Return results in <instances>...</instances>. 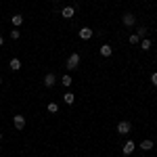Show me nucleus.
Masks as SVG:
<instances>
[{
    "label": "nucleus",
    "instance_id": "obj_1",
    "mask_svg": "<svg viewBox=\"0 0 157 157\" xmlns=\"http://www.w3.org/2000/svg\"><path fill=\"white\" fill-rule=\"evenodd\" d=\"M78 65H80V55H78V52H73L71 57L67 59V69H75Z\"/></svg>",
    "mask_w": 157,
    "mask_h": 157
},
{
    "label": "nucleus",
    "instance_id": "obj_2",
    "mask_svg": "<svg viewBox=\"0 0 157 157\" xmlns=\"http://www.w3.org/2000/svg\"><path fill=\"white\" fill-rule=\"evenodd\" d=\"M121 21L124 25H128V27H132L136 23V17H134V13H124V17H121Z\"/></svg>",
    "mask_w": 157,
    "mask_h": 157
},
{
    "label": "nucleus",
    "instance_id": "obj_3",
    "mask_svg": "<svg viewBox=\"0 0 157 157\" xmlns=\"http://www.w3.org/2000/svg\"><path fill=\"white\" fill-rule=\"evenodd\" d=\"M132 130V124L130 121H120L117 124V134H128Z\"/></svg>",
    "mask_w": 157,
    "mask_h": 157
},
{
    "label": "nucleus",
    "instance_id": "obj_4",
    "mask_svg": "<svg viewBox=\"0 0 157 157\" xmlns=\"http://www.w3.org/2000/svg\"><path fill=\"white\" fill-rule=\"evenodd\" d=\"M13 124H15V128H17V130H23V128H25V117L17 113V115L13 117Z\"/></svg>",
    "mask_w": 157,
    "mask_h": 157
},
{
    "label": "nucleus",
    "instance_id": "obj_5",
    "mask_svg": "<svg viewBox=\"0 0 157 157\" xmlns=\"http://www.w3.org/2000/svg\"><path fill=\"white\" fill-rule=\"evenodd\" d=\"M55 84H57V75H55V73H46V75H44V86H46V88H52Z\"/></svg>",
    "mask_w": 157,
    "mask_h": 157
},
{
    "label": "nucleus",
    "instance_id": "obj_6",
    "mask_svg": "<svg viewBox=\"0 0 157 157\" xmlns=\"http://www.w3.org/2000/svg\"><path fill=\"white\" fill-rule=\"evenodd\" d=\"M78 36L82 38V40H90V38H92V29H90V27H82V29L78 32Z\"/></svg>",
    "mask_w": 157,
    "mask_h": 157
},
{
    "label": "nucleus",
    "instance_id": "obj_7",
    "mask_svg": "<svg viewBox=\"0 0 157 157\" xmlns=\"http://www.w3.org/2000/svg\"><path fill=\"white\" fill-rule=\"evenodd\" d=\"M61 15H63L65 19H71L73 15H75V6H65V9L61 11Z\"/></svg>",
    "mask_w": 157,
    "mask_h": 157
},
{
    "label": "nucleus",
    "instance_id": "obj_8",
    "mask_svg": "<svg viewBox=\"0 0 157 157\" xmlns=\"http://www.w3.org/2000/svg\"><path fill=\"white\" fill-rule=\"evenodd\" d=\"M121 151H124V155H130L134 151V140H126V145L121 147Z\"/></svg>",
    "mask_w": 157,
    "mask_h": 157
},
{
    "label": "nucleus",
    "instance_id": "obj_9",
    "mask_svg": "<svg viewBox=\"0 0 157 157\" xmlns=\"http://www.w3.org/2000/svg\"><path fill=\"white\" fill-rule=\"evenodd\" d=\"M13 25H15V27H19V25L23 23V15H21V13H17V15H13Z\"/></svg>",
    "mask_w": 157,
    "mask_h": 157
},
{
    "label": "nucleus",
    "instance_id": "obj_10",
    "mask_svg": "<svg viewBox=\"0 0 157 157\" xmlns=\"http://www.w3.org/2000/svg\"><path fill=\"white\" fill-rule=\"evenodd\" d=\"M9 67H11L13 71H19V69H21V61H19V59H11Z\"/></svg>",
    "mask_w": 157,
    "mask_h": 157
},
{
    "label": "nucleus",
    "instance_id": "obj_11",
    "mask_svg": "<svg viewBox=\"0 0 157 157\" xmlns=\"http://www.w3.org/2000/svg\"><path fill=\"white\" fill-rule=\"evenodd\" d=\"M111 52H113V48H111L109 44H103V46H101V55H103V57H111Z\"/></svg>",
    "mask_w": 157,
    "mask_h": 157
},
{
    "label": "nucleus",
    "instance_id": "obj_12",
    "mask_svg": "<svg viewBox=\"0 0 157 157\" xmlns=\"http://www.w3.org/2000/svg\"><path fill=\"white\" fill-rule=\"evenodd\" d=\"M71 75H67V73H65V75H63V78H61V84L65 86V88H69V86H71Z\"/></svg>",
    "mask_w": 157,
    "mask_h": 157
},
{
    "label": "nucleus",
    "instance_id": "obj_13",
    "mask_svg": "<svg viewBox=\"0 0 157 157\" xmlns=\"http://www.w3.org/2000/svg\"><path fill=\"white\" fill-rule=\"evenodd\" d=\"M63 101H65L67 105H71L73 101H75V94H71V92H65V94H63Z\"/></svg>",
    "mask_w": 157,
    "mask_h": 157
},
{
    "label": "nucleus",
    "instance_id": "obj_14",
    "mask_svg": "<svg viewBox=\"0 0 157 157\" xmlns=\"http://www.w3.org/2000/svg\"><path fill=\"white\" fill-rule=\"evenodd\" d=\"M140 149H143V151H151V149H153V143L147 138V140H143V143H140Z\"/></svg>",
    "mask_w": 157,
    "mask_h": 157
},
{
    "label": "nucleus",
    "instance_id": "obj_15",
    "mask_svg": "<svg viewBox=\"0 0 157 157\" xmlns=\"http://www.w3.org/2000/svg\"><path fill=\"white\" fill-rule=\"evenodd\" d=\"M140 48H143V50H149V48H151V40L143 38V40H140Z\"/></svg>",
    "mask_w": 157,
    "mask_h": 157
},
{
    "label": "nucleus",
    "instance_id": "obj_16",
    "mask_svg": "<svg viewBox=\"0 0 157 157\" xmlns=\"http://www.w3.org/2000/svg\"><path fill=\"white\" fill-rule=\"evenodd\" d=\"M136 36H138V38H140V40H143V38L147 36V27H143V25H140V27L136 29Z\"/></svg>",
    "mask_w": 157,
    "mask_h": 157
},
{
    "label": "nucleus",
    "instance_id": "obj_17",
    "mask_svg": "<svg viewBox=\"0 0 157 157\" xmlns=\"http://www.w3.org/2000/svg\"><path fill=\"white\" fill-rule=\"evenodd\" d=\"M48 111L50 113H57V111H59V105H57V103H48Z\"/></svg>",
    "mask_w": 157,
    "mask_h": 157
},
{
    "label": "nucleus",
    "instance_id": "obj_18",
    "mask_svg": "<svg viewBox=\"0 0 157 157\" xmlns=\"http://www.w3.org/2000/svg\"><path fill=\"white\" fill-rule=\"evenodd\" d=\"M130 44H140V38L136 36V34H132L130 36Z\"/></svg>",
    "mask_w": 157,
    "mask_h": 157
},
{
    "label": "nucleus",
    "instance_id": "obj_19",
    "mask_svg": "<svg viewBox=\"0 0 157 157\" xmlns=\"http://www.w3.org/2000/svg\"><path fill=\"white\" fill-rule=\"evenodd\" d=\"M19 36H21V32H19V29L15 27V29H13V32H11V38H13V40H17V38H19Z\"/></svg>",
    "mask_w": 157,
    "mask_h": 157
},
{
    "label": "nucleus",
    "instance_id": "obj_20",
    "mask_svg": "<svg viewBox=\"0 0 157 157\" xmlns=\"http://www.w3.org/2000/svg\"><path fill=\"white\" fill-rule=\"evenodd\" d=\"M151 84L157 86V71H155V73H151Z\"/></svg>",
    "mask_w": 157,
    "mask_h": 157
},
{
    "label": "nucleus",
    "instance_id": "obj_21",
    "mask_svg": "<svg viewBox=\"0 0 157 157\" xmlns=\"http://www.w3.org/2000/svg\"><path fill=\"white\" fill-rule=\"evenodd\" d=\"M2 44H4V38H2V36H0V46H2Z\"/></svg>",
    "mask_w": 157,
    "mask_h": 157
},
{
    "label": "nucleus",
    "instance_id": "obj_22",
    "mask_svg": "<svg viewBox=\"0 0 157 157\" xmlns=\"http://www.w3.org/2000/svg\"><path fill=\"white\" fill-rule=\"evenodd\" d=\"M0 140H2V132H0Z\"/></svg>",
    "mask_w": 157,
    "mask_h": 157
},
{
    "label": "nucleus",
    "instance_id": "obj_23",
    "mask_svg": "<svg viewBox=\"0 0 157 157\" xmlns=\"http://www.w3.org/2000/svg\"><path fill=\"white\" fill-rule=\"evenodd\" d=\"M0 84H2V78H0Z\"/></svg>",
    "mask_w": 157,
    "mask_h": 157
}]
</instances>
